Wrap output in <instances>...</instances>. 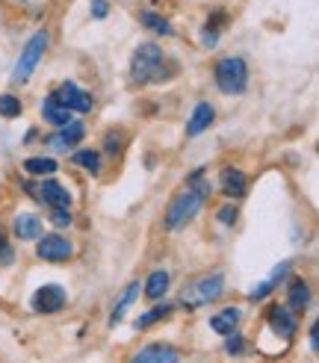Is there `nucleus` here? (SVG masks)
Here are the masks:
<instances>
[{
  "instance_id": "nucleus-5",
  "label": "nucleus",
  "mask_w": 319,
  "mask_h": 363,
  "mask_svg": "<svg viewBox=\"0 0 319 363\" xmlns=\"http://www.w3.org/2000/svg\"><path fill=\"white\" fill-rule=\"evenodd\" d=\"M47 42H50V35H47L45 30H39V33H35L33 39L24 45L21 57H18V62H15V71H12V80H15V83H27V80L33 77L35 65H39V60L45 57V50H47Z\"/></svg>"
},
{
  "instance_id": "nucleus-18",
  "label": "nucleus",
  "mask_w": 319,
  "mask_h": 363,
  "mask_svg": "<svg viewBox=\"0 0 319 363\" xmlns=\"http://www.w3.org/2000/svg\"><path fill=\"white\" fill-rule=\"evenodd\" d=\"M42 118H45L47 124H53V127H65V124L71 121V110L57 101V95H50V98L42 104Z\"/></svg>"
},
{
  "instance_id": "nucleus-30",
  "label": "nucleus",
  "mask_w": 319,
  "mask_h": 363,
  "mask_svg": "<svg viewBox=\"0 0 319 363\" xmlns=\"http://www.w3.org/2000/svg\"><path fill=\"white\" fill-rule=\"evenodd\" d=\"M242 349H245V340L234 331V334H228V342H225V352L228 354H242Z\"/></svg>"
},
{
  "instance_id": "nucleus-13",
  "label": "nucleus",
  "mask_w": 319,
  "mask_h": 363,
  "mask_svg": "<svg viewBox=\"0 0 319 363\" xmlns=\"http://www.w3.org/2000/svg\"><path fill=\"white\" fill-rule=\"evenodd\" d=\"M219 189L228 195V198H242L248 192V177L240 172V169H222L219 174Z\"/></svg>"
},
{
  "instance_id": "nucleus-23",
  "label": "nucleus",
  "mask_w": 319,
  "mask_h": 363,
  "mask_svg": "<svg viewBox=\"0 0 319 363\" xmlns=\"http://www.w3.org/2000/svg\"><path fill=\"white\" fill-rule=\"evenodd\" d=\"M139 21L145 24L148 30H154V33H160V35H172L174 30H172V24L166 21L163 15H157V12H151V9H145V12H139Z\"/></svg>"
},
{
  "instance_id": "nucleus-17",
  "label": "nucleus",
  "mask_w": 319,
  "mask_h": 363,
  "mask_svg": "<svg viewBox=\"0 0 319 363\" xmlns=\"http://www.w3.org/2000/svg\"><path fill=\"white\" fill-rule=\"evenodd\" d=\"M242 313H240V307H225V311H219L216 316H210V328L228 337V334H234L237 331V325H240Z\"/></svg>"
},
{
  "instance_id": "nucleus-28",
  "label": "nucleus",
  "mask_w": 319,
  "mask_h": 363,
  "mask_svg": "<svg viewBox=\"0 0 319 363\" xmlns=\"http://www.w3.org/2000/svg\"><path fill=\"white\" fill-rule=\"evenodd\" d=\"M15 260V251L9 245V237H6V230L0 228V266H9Z\"/></svg>"
},
{
  "instance_id": "nucleus-19",
  "label": "nucleus",
  "mask_w": 319,
  "mask_h": 363,
  "mask_svg": "<svg viewBox=\"0 0 319 363\" xmlns=\"http://www.w3.org/2000/svg\"><path fill=\"white\" fill-rule=\"evenodd\" d=\"M225 21H228V12H213L210 18H207V27H204V33H201V45L204 48H213L219 42V33H222V27H225Z\"/></svg>"
},
{
  "instance_id": "nucleus-24",
  "label": "nucleus",
  "mask_w": 319,
  "mask_h": 363,
  "mask_svg": "<svg viewBox=\"0 0 319 363\" xmlns=\"http://www.w3.org/2000/svg\"><path fill=\"white\" fill-rule=\"evenodd\" d=\"M71 162L86 172H92V174H101V154L98 151H77L74 157H71Z\"/></svg>"
},
{
  "instance_id": "nucleus-25",
  "label": "nucleus",
  "mask_w": 319,
  "mask_h": 363,
  "mask_svg": "<svg viewBox=\"0 0 319 363\" xmlns=\"http://www.w3.org/2000/svg\"><path fill=\"white\" fill-rule=\"evenodd\" d=\"M172 313V304H160V307H154V311H148V313H142L139 319H136V328L142 331V328H148V325H154V322H160V319H166Z\"/></svg>"
},
{
  "instance_id": "nucleus-32",
  "label": "nucleus",
  "mask_w": 319,
  "mask_h": 363,
  "mask_svg": "<svg viewBox=\"0 0 319 363\" xmlns=\"http://www.w3.org/2000/svg\"><path fill=\"white\" fill-rule=\"evenodd\" d=\"M92 18H98V21H103L106 18V12H110V4H106V0H92Z\"/></svg>"
},
{
  "instance_id": "nucleus-33",
  "label": "nucleus",
  "mask_w": 319,
  "mask_h": 363,
  "mask_svg": "<svg viewBox=\"0 0 319 363\" xmlns=\"http://www.w3.org/2000/svg\"><path fill=\"white\" fill-rule=\"evenodd\" d=\"M310 349H313V352L319 349V334H316V325L310 328Z\"/></svg>"
},
{
  "instance_id": "nucleus-9",
  "label": "nucleus",
  "mask_w": 319,
  "mask_h": 363,
  "mask_svg": "<svg viewBox=\"0 0 319 363\" xmlns=\"http://www.w3.org/2000/svg\"><path fill=\"white\" fill-rule=\"evenodd\" d=\"M130 363H181V354H177V349L169 346V342H151V346L142 349Z\"/></svg>"
},
{
  "instance_id": "nucleus-2",
  "label": "nucleus",
  "mask_w": 319,
  "mask_h": 363,
  "mask_svg": "<svg viewBox=\"0 0 319 363\" xmlns=\"http://www.w3.org/2000/svg\"><path fill=\"white\" fill-rule=\"evenodd\" d=\"M163 65H166V53L163 48L157 45H139L133 50V60H130V80L145 86L163 77Z\"/></svg>"
},
{
  "instance_id": "nucleus-29",
  "label": "nucleus",
  "mask_w": 319,
  "mask_h": 363,
  "mask_svg": "<svg viewBox=\"0 0 319 363\" xmlns=\"http://www.w3.org/2000/svg\"><path fill=\"white\" fill-rule=\"evenodd\" d=\"M50 222L57 228H68L71 222H74V216H71V207H57L50 213Z\"/></svg>"
},
{
  "instance_id": "nucleus-15",
  "label": "nucleus",
  "mask_w": 319,
  "mask_h": 363,
  "mask_svg": "<svg viewBox=\"0 0 319 363\" xmlns=\"http://www.w3.org/2000/svg\"><path fill=\"white\" fill-rule=\"evenodd\" d=\"M308 304H310V286H308V281L293 278L290 286H287V307L293 313H305Z\"/></svg>"
},
{
  "instance_id": "nucleus-16",
  "label": "nucleus",
  "mask_w": 319,
  "mask_h": 363,
  "mask_svg": "<svg viewBox=\"0 0 319 363\" xmlns=\"http://www.w3.org/2000/svg\"><path fill=\"white\" fill-rule=\"evenodd\" d=\"M213 118H216V110H213L207 101H201V104L192 110L189 121H186V136H198V133H204L207 127L213 124Z\"/></svg>"
},
{
  "instance_id": "nucleus-4",
  "label": "nucleus",
  "mask_w": 319,
  "mask_h": 363,
  "mask_svg": "<svg viewBox=\"0 0 319 363\" xmlns=\"http://www.w3.org/2000/svg\"><path fill=\"white\" fill-rule=\"evenodd\" d=\"M213 77H216L219 92L225 95H242L248 89V65L242 57H225L213 68Z\"/></svg>"
},
{
  "instance_id": "nucleus-26",
  "label": "nucleus",
  "mask_w": 319,
  "mask_h": 363,
  "mask_svg": "<svg viewBox=\"0 0 319 363\" xmlns=\"http://www.w3.org/2000/svg\"><path fill=\"white\" fill-rule=\"evenodd\" d=\"M103 151L110 154V157H118L124 151V133L121 130H110L103 136Z\"/></svg>"
},
{
  "instance_id": "nucleus-11",
  "label": "nucleus",
  "mask_w": 319,
  "mask_h": 363,
  "mask_svg": "<svg viewBox=\"0 0 319 363\" xmlns=\"http://www.w3.org/2000/svg\"><path fill=\"white\" fill-rule=\"evenodd\" d=\"M35 198H42V201L50 207V210H57V207H71V195L62 184H57V180H42V186L39 192H35Z\"/></svg>"
},
{
  "instance_id": "nucleus-8",
  "label": "nucleus",
  "mask_w": 319,
  "mask_h": 363,
  "mask_svg": "<svg viewBox=\"0 0 319 363\" xmlns=\"http://www.w3.org/2000/svg\"><path fill=\"white\" fill-rule=\"evenodd\" d=\"M57 101H60L62 106H68L71 113H89V110H92V98H89L83 89H80L77 83H71V80L60 86Z\"/></svg>"
},
{
  "instance_id": "nucleus-14",
  "label": "nucleus",
  "mask_w": 319,
  "mask_h": 363,
  "mask_svg": "<svg viewBox=\"0 0 319 363\" xmlns=\"http://www.w3.org/2000/svg\"><path fill=\"white\" fill-rule=\"evenodd\" d=\"M12 230H15V237H18V240L33 242V240H39V237H42V222H39V216H33V213H18Z\"/></svg>"
},
{
  "instance_id": "nucleus-1",
  "label": "nucleus",
  "mask_w": 319,
  "mask_h": 363,
  "mask_svg": "<svg viewBox=\"0 0 319 363\" xmlns=\"http://www.w3.org/2000/svg\"><path fill=\"white\" fill-rule=\"evenodd\" d=\"M207 195H210V184H204V169L192 172L186 177V189L177 192L169 201V207H166V228L177 230V228L189 225L195 216H198V210L204 207Z\"/></svg>"
},
{
  "instance_id": "nucleus-3",
  "label": "nucleus",
  "mask_w": 319,
  "mask_h": 363,
  "mask_svg": "<svg viewBox=\"0 0 319 363\" xmlns=\"http://www.w3.org/2000/svg\"><path fill=\"white\" fill-rule=\"evenodd\" d=\"M225 293V275H204L198 281H192L184 286V293H181V307L184 311H198V307L210 304V301H216L219 296Z\"/></svg>"
},
{
  "instance_id": "nucleus-22",
  "label": "nucleus",
  "mask_w": 319,
  "mask_h": 363,
  "mask_svg": "<svg viewBox=\"0 0 319 363\" xmlns=\"http://www.w3.org/2000/svg\"><path fill=\"white\" fill-rule=\"evenodd\" d=\"M136 298H139V281L130 284V286L121 293V298H118V304H116V311H113V316H110V325H118V322L124 319V313H128V307H130Z\"/></svg>"
},
{
  "instance_id": "nucleus-10",
  "label": "nucleus",
  "mask_w": 319,
  "mask_h": 363,
  "mask_svg": "<svg viewBox=\"0 0 319 363\" xmlns=\"http://www.w3.org/2000/svg\"><path fill=\"white\" fill-rule=\"evenodd\" d=\"M83 133H86L83 121H68L65 127H60V133L47 136V145L53 151H68V148H74V145L83 139Z\"/></svg>"
},
{
  "instance_id": "nucleus-34",
  "label": "nucleus",
  "mask_w": 319,
  "mask_h": 363,
  "mask_svg": "<svg viewBox=\"0 0 319 363\" xmlns=\"http://www.w3.org/2000/svg\"><path fill=\"white\" fill-rule=\"evenodd\" d=\"M21 4H30V0H21Z\"/></svg>"
},
{
  "instance_id": "nucleus-27",
  "label": "nucleus",
  "mask_w": 319,
  "mask_h": 363,
  "mask_svg": "<svg viewBox=\"0 0 319 363\" xmlns=\"http://www.w3.org/2000/svg\"><path fill=\"white\" fill-rule=\"evenodd\" d=\"M0 116L4 118H18L21 116V101L15 95H0Z\"/></svg>"
},
{
  "instance_id": "nucleus-31",
  "label": "nucleus",
  "mask_w": 319,
  "mask_h": 363,
  "mask_svg": "<svg viewBox=\"0 0 319 363\" xmlns=\"http://www.w3.org/2000/svg\"><path fill=\"white\" fill-rule=\"evenodd\" d=\"M237 216H240V210L228 204V207L219 210V222H222V225H234V222H237Z\"/></svg>"
},
{
  "instance_id": "nucleus-6",
  "label": "nucleus",
  "mask_w": 319,
  "mask_h": 363,
  "mask_svg": "<svg viewBox=\"0 0 319 363\" xmlns=\"http://www.w3.org/2000/svg\"><path fill=\"white\" fill-rule=\"evenodd\" d=\"M65 301H68V293L60 284H45V286L35 289L33 298H30L35 313H60L65 307Z\"/></svg>"
},
{
  "instance_id": "nucleus-12",
  "label": "nucleus",
  "mask_w": 319,
  "mask_h": 363,
  "mask_svg": "<svg viewBox=\"0 0 319 363\" xmlns=\"http://www.w3.org/2000/svg\"><path fill=\"white\" fill-rule=\"evenodd\" d=\"M269 325H272V331L281 334L284 340H293V334H296V313L290 311V307L275 304V307H269Z\"/></svg>"
},
{
  "instance_id": "nucleus-21",
  "label": "nucleus",
  "mask_w": 319,
  "mask_h": 363,
  "mask_svg": "<svg viewBox=\"0 0 319 363\" xmlns=\"http://www.w3.org/2000/svg\"><path fill=\"white\" fill-rule=\"evenodd\" d=\"M57 169L60 166H57V160H53V157H30V160H24V172L35 174V177H47Z\"/></svg>"
},
{
  "instance_id": "nucleus-7",
  "label": "nucleus",
  "mask_w": 319,
  "mask_h": 363,
  "mask_svg": "<svg viewBox=\"0 0 319 363\" xmlns=\"http://www.w3.org/2000/svg\"><path fill=\"white\" fill-rule=\"evenodd\" d=\"M35 254L47 263H65V260H71V254H74V245H71V240L60 237V233H47V237H39Z\"/></svg>"
},
{
  "instance_id": "nucleus-20",
  "label": "nucleus",
  "mask_w": 319,
  "mask_h": 363,
  "mask_svg": "<svg viewBox=\"0 0 319 363\" xmlns=\"http://www.w3.org/2000/svg\"><path fill=\"white\" fill-rule=\"evenodd\" d=\"M169 281H172V278H169V272H166V269L151 272V278L145 281V296L154 298V301H157V298H163V296L169 293Z\"/></svg>"
}]
</instances>
